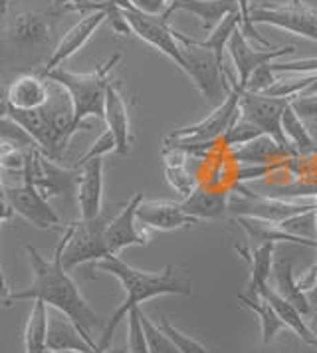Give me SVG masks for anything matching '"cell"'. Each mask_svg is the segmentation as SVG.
<instances>
[{
  "instance_id": "6da1fadb",
  "label": "cell",
  "mask_w": 317,
  "mask_h": 353,
  "mask_svg": "<svg viewBox=\"0 0 317 353\" xmlns=\"http://www.w3.org/2000/svg\"><path fill=\"white\" fill-rule=\"evenodd\" d=\"M70 234H72V226L68 223L63 226L62 239L58 242L54 256L50 260L42 256L34 246L26 244V252H28V260H30L32 272H34L32 284L26 288L16 290V292H8L6 302L8 305H12L14 302H22V300H32V302L42 300L48 307L62 312L74 321L78 325L79 334L95 352L97 341L94 339V330L99 327L101 318L95 314L94 307L85 302L76 282L70 278V274L62 264L63 248L70 241Z\"/></svg>"
},
{
  "instance_id": "7a4b0ae2",
  "label": "cell",
  "mask_w": 317,
  "mask_h": 353,
  "mask_svg": "<svg viewBox=\"0 0 317 353\" xmlns=\"http://www.w3.org/2000/svg\"><path fill=\"white\" fill-rule=\"evenodd\" d=\"M92 266L101 272L115 276L125 290V302L117 307V312L105 323L103 334L97 341L95 353L105 352L108 347H111V337H113L115 327L123 318H127V314L133 307H139L143 302L158 298V296H190L192 294V282L187 276L178 272L173 264H167L158 272H145V270L129 266L125 260H121L117 254H110L97 260Z\"/></svg>"
},
{
  "instance_id": "3957f363",
  "label": "cell",
  "mask_w": 317,
  "mask_h": 353,
  "mask_svg": "<svg viewBox=\"0 0 317 353\" xmlns=\"http://www.w3.org/2000/svg\"><path fill=\"white\" fill-rule=\"evenodd\" d=\"M121 54L111 56L105 64H99L90 74H76L68 72L63 68H56L52 72L44 74L42 78L50 81H56L68 90V94L74 101V112H76V125L78 129L83 125L85 117H103L105 113V96L110 88V74L115 65L119 64Z\"/></svg>"
},
{
  "instance_id": "277c9868",
  "label": "cell",
  "mask_w": 317,
  "mask_h": 353,
  "mask_svg": "<svg viewBox=\"0 0 317 353\" xmlns=\"http://www.w3.org/2000/svg\"><path fill=\"white\" fill-rule=\"evenodd\" d=\"M226 76H228V81L232 88H230V94L221 101V105L203 121L171 131L163 141V149H181L190 155L201 153L208 145L212 147V143L218 137H222L226 133V129L236 121L240 117V96H242L244 88L230 76V72H226Z\"/></svg>"
},
{
  "instance_id": "5b68a950",
  "label": "cell",
  "mask_w": 317,
  "mask_h": 353,
  "mask_svg": "<svg viewBox=\"0 0 317 353\" xmlns=\"http://www.w3.org/2000/svg\"><path fill=\"white\" fill-rule=\"evenodd\" d=\"M176 40L181 42V54H183V72L196 85V90L210 101L224 99L230 94V81L226 76V68L218 62L214 52L196 46L189 42V36L183 32H174Z\"/></svg>"
},
{
  "instance_id": "8992f818",
  "label": "cell",
  "mask_w": 317,
  "mask_h": 353,
  "mask_svg": "<svg viewBox=\"0 0 317 353\" xmlns=\"http://www.w3.org/2000/svg\"><path fill=\"white\" fill-rule=\"evenodd\" d=\"M119 4V8L125 14L127 24L131 28V32L139 36L143 42L151 44L153 48H157L161 54H165L167 58H171L178 68H183V54H181V42L174 36L173 26L169 24V20L173 17V12L167 8L163 14H145L141 10L133 8L129 4V0H115Z\"/></svg>"
},
{
  "instance_id": "52a82bcc",
  "label": "cell",
  "mask_w": 317,
  "mask_h": 353,
  "mask_svg": "<svg viewBox=\"0 0 317 353\" xmlns=\"http://www.w3.org/2000/svg\"><path fill=\"white\" fill-rule=\"evenodd\" d=\"M236 191L238 193L230 194V205H228L230 219L250 216V219L268 221L274 225H284L294 216L316 210V203H292L274 196H260L240 185L236 187Z\"/></svg>"
},
{
  "instance_id": "ba28073f",
  "label": "cell",
  "mask_w": 317,
  "mask_h": 353,
  "mask_svg": "<svg viewBox=\"0 0 317 353\" xmlns=\"http://www.w3.org/2000/svg\"><path fill=\"white\" fill-rule=\"evenodd\" d=\"M110 219L111 216H105L101 212L97 219H92V221L79 219L76 223H70L72 234L62 254V264L68 272L74 270L76 266L88 264V262L95 264L97 260L110 256V250L105 244V228H108Z\"/></svg>"
},
{
  "instance_id": "9c48e42d",
  "label": "cell",
  "mask_w": 317,
  "mask_h": 353,
  "mask_svg": "<svg viewBox=\"0 0 317 353\" xmlns=\"http://www.w3.org/2000/svg\"><path fill=\"white\" fill-rule=\"evenodd\" d=\"M250 20L252 24H269L317 42V10L301 0L252 6Z\"/></svg>"
},
{
  "instance_id": "30bf717a",
  "label": "cell",
  "mask_w": 317,
  "mask_h": 353,
  "mask_svg": "<svg viewBox=\"0 0 317 353\" xmlns=\"http://www.w3.org/2000/svg\"><path fill=\"white\" fill-rule=\"evenodd\" d=\"M292 99L294 97H272L266 94H250L244 90L240 96V115L252 121L254 125H258L264 131V135L272 137L282 147L294 149V145L285 137L284 123H282L285 108L292 103Z\"/></svg>"
},
{
  "instance_id": "8fae6325",
  "label": "cell",
  "mask_w": 317,
  "mask_h": 353,
  "mask_svg": "<svg viewBox=\"0 0 317 353\" xmlns=\"http://www.w3.org/2000/svg\"><path fill=\"white\" fill-rule=\"evenodd\" d=\"M4 199L12 207L14 214H20L32 226H36L40 230L63 232L65 223H62L60 214L54 210L46 196L36 187H32L24 181L20 185H8V187H4Z\"/></svg>"
},
{
  "instance_id": "7c38bea8",
  "label": "cell",
  "mask_w": 317,
  "mask_h": 353,
  "mask_svg": "<svg viewBox=\"0 0 317 353\" xmlns=\"http://www.w3.org/2000/svg\"><path fill=\"white\" fill-rule=\"evenodd\" d=\"M60 14L54 10H26L8 18L6 36L8 42L20 50H46L54 40V26Z\"/></svg>"
},
{
  "instance_id": "4fadbf2b",
  "label": "cell",
  "mask_w": 317,
  "mask_h": 353,
  "mask_svg": "<svg viewBox=\"0 0 317 353\" xmlns=\"http://www.w3.org/2000/svg\"><path fill=\"white\" fill-rule=\"evenodd\" d=\"M143 193H135L115 216H111L105 228V244L110 254H119L129 246H147L149 234L137 221V209L141 205Z\"/></svg>"
},
{
  "instance_id": "5bb4252c",
  "label": "cell",
  "mask_w": 317,
  "mask_h": 353,
  "mask_svg": "<svg viewBox=\"0 0 317 353\" xmlns=\"http://www.w3.org/2000/svg\"><path fill=\"white\" fill-rule=\"evenodd\" d=\"M103 22H108V12L105 10H95V12L85 14L78 24H74L68 32L63 34V38L56 44V48L52 50L46 64L40 70V76H44L48 72L60 68L65 60H70L74 54H78Z\"/></svg>"
},
{
  "instance_id": "9a60e30c",
  "label": "cell",
  "mask_w": 317,
  "mask_h": 353,
  "mask_svg": "<svg viewBox=\"0 0 317 353\" xmlns=\"http://www.w3.org/2000/svg\"><path fill=\"white\" fill-rule=\"evenodd\" d=\"M228 52H230V56H232V60H234V65H236L238 83L244 88L256 68L269 64V62H274L276 58H282L285 54L296 52V46H294V44H287V46H282V48L256 50L254 46H250L248 38H246V36L242 34V30L238 28L236 32L232 34L230 42H228Z\"/></svg>"
},
{
  "instance_id": "2e32d148",
  "label": "cell",
  "mask_w": 317,
  "mask_h": 353,
  "mask_svg": "<svg viewBox=\"0 0 317 353\" xmlns=\"http://www.w3.org/2000/svg\"><path fill=\"white\" fill-rule=\"evenodd\" d=\"M137 221L145 230H161V232H171V230H181V228L201 225V221L192 219L190 214L185 212L181 203L145 201V199L137 209Z\"/></svg>"
},
{
  "instance_id": "e0dca14e",
  "label": "cell",
  "mask_w": 317,
  "mask_h": 353,
  "mask_svg": "<svg viewBox=\"0 0 317 353\" xmlns=\"http://www.w3.org/2000/svg\"><path fill=\"white\" fill-rule=\"evenodd\" d=\"M81 169V179L78 185L79 219L92 221L101 214L103 205V157L88 161Z\"/></svg>"
},
{
  "instance_id": "ac0fdd59",
  "label": "cell",
  "mask_w": 317,
  "mask_h": 353,
  "mask_svg": "<svg viewBox=\"0 0 317 353\" xmlns=\"http://www.w3.org/2000/svg\"><path fill=\"white\" fill-rule=\"evenodd\" d=\"M103 119L108 123V129L113 133L117 149L115 153L119 155H129L131 153V125H129V112H127L125 97L121 94L119 85L111 80L105 96V113Z\"/></svg>"
},
{
  "instance_id": "d6986e66",
  "label": "cell",
  "mask_w": 317,
  "mask_h": 353,
  "mask_svg": "<svg viewBox=\"0 0 317 353\" xmlns=\"http://www.w3.org/2000/svg\"><path fill=\"white\" fill-rule=\"evenodd\" d=\"M183 209L196 221H226L230 219V194L226 191H210L205 187H196L192 193L181 201Z\"/></svg>"
},
{
  "instance_id": "ffe728a7",
  "label": "cell",
  "mask_w": 317,
  "mask_h": 353,
  "mask_svg": "<svg viewBox=\"0 0 317 353\" xmlns=\"http://www.w3.org/2000/svg\"><path fill=\"white\" fill-rule=\"evenodd\" d=\"M256 296H262V298L274 307V312L278 314V318L282 320V323H284L285 327H289L296 336L300 337L303 343H307V345H311V347H316L317 350V334L307 325L305 316L301 314L296 305L289 304L285 298H282L276 290L272 288V284L260 286V288L256 290ZM256 296H254V298H256Z\"/></svg>"
},
{
  "instance_id": "44dd1931",
  "label": "cell",
  "mask_w": 317,
  "mask_h": 353,
  "mask_svg": "<svg viewBox=\"0 0 317 353\" xmlns=\"http://www.w3.org/2000/svg\"><path fill=\"white\" fill-rule=\"evenodd\" d=\"M88 352L95 353L92 345L79 334L78 325L65 314L52 310L48 314V352Z\"/></svg>"
},
{
  "instance_id": "7402d4cb",
  "label": "cell",
  "mask_w": 317,
  "mask_h": 353,
  "mask_svg": "<svg viewBox=\"0 0 317 353\" xmlns=\"http://www.w3.org/2000/svg\"><path fill=\"white\" fill-rule=\"evenodd\" d=\"M272 274H274V286L272 288L276 290L282 298H285L289 304L296 305L305 318L311 316L314 307H311L305 292L300 288V284L294 276V260L287 256L284 250H278V256L274 258Z\"/></svg>"
},
{
  "instance_id": "603a6c76",
  "label": "cell",
  "mask_w": 317,
  "mask_h": 353,
  "mask_svg": "<svg viewBox=\"0 0 317 353\" xmlns=\"http://www.w3.org/2000/svg\"><path fill=\"white\" fill-rule=\"evenodd\" d=\"M48 101V80L40 74H22L6 90V103L14 110H40Z\"/></svg>"
},
{
  "instance_id": "cb8c5ba5",
  "label": "cell",
  "mask_w": 317,
  "mask_h": 353,
  "mask_svg": "<svg viewBox=\"0 0 317 353\" xmlns=\"http://www.w3.org/2000/svg\"><path fill=\"white\" fill-rule=\"evenodd\" d=\"M238 226L248 234V239L252 241V246L256 244H276V242H285V244H298V246H307V248H316V239H305V236H298L287 232L285 228L280 225H274L268 221H260V219H250V216H236L234 219Z\"/></svg>"
},
{
  "instance_id": "d4e9b609",
  "label": "cell",
  "mask_w": 317,
  "mask_h": 353,
  "mask_svg": "<svg viewBox=\"0 0 317 353\" xmlns=\"http://www.w3.org/2000/svg\"><path fill=\"white\" fill-rule=\"evenodd\" d=\"M169 10H185L201 18L203 28L210 30L224 18L238 12V0H169Z\"/></svg>"
},
{
  "instance_id": "484cf974",
  "label": "cell",
  "mask_w": 317,
  "mask_h": 353,
  "mask_svg": "<svg viewBox=\"0 0 317 353\" xmlns=\"http://www.w3.org/2000/svg\"><path fill=\"white\" fill-rule=\"evenodd\" d=\"M294 155H296L294 149H285L268 135H262V137L254 139L250 143L236 147V149L230 151L232 161L244 163V165H272L274 161L289 159Z\"/></svg>"
},
{
  "instance_id": "4316f807",
  "label": "cell",
  "mask_w": 317,
  "mask_h": 353,
  "mask_svg": "<svg viewBox=\"0 0 317 353\" xmlns=\"http://www.w3.org/2000/svg\"><path fill=\"white\" fill-rule=\"evenodd\" d=\"M234 250H236L240 256L244 258L248 264H250V284H248V294L256 296V290L260 286H266L269 284V276H272V268H274V244H256V246H240L234 244Z\"/></svg>"
},
{
  "instance_id": "83f0119b",
  "label": "cell",
  "mask_w": 317,
  "mask_h": 353,
  "mask_svg": "<svg viewBox=\"0 0 317 353\" xmlns=\"http://www.w3.org/2000/svg\"><path fill=\"white\" fill-rule=\"evenodd\" d=\"M190 153L181 149H163V159H165V179L167 183L178 193L181 199H187L196 187V176L187 169V157Z\"/></svg>"
},
{
  "instance_id": "f1b7e54d",
  "label": "cell",
  "mask_w": 317,
  "mask_h": 353,
  "mask_svg": "<svg viewBox=\"0 0 317 353\" xmlns=\"http://www.w3.org/2000/svg\"><path fill=\"white\" fill-rule=\"evenodd\" d=\"M32 312L24 327V350L26 353L48 352V305L42 300L32 302Z\"/></svg>"
},
{
  "instance_id": "f546056e",
  "label": "cell",
  "mask_w": 317,
  "mask_h": 353,
  "mask_svg": "<svg viewBox=\"0 0 317 353\" xmlns=\"http://www.w3.org/2000/svg\"><path fill=\"white\" fill-rule=\"evenodd\" d=\"M238 302L248 307L250 312L256 314V318L262 323V343L269 345L274 341V337L280 334V330H284L285 325L278 318V314L274 312V307L262 298V296H250V294H238Z\"/></svg>"
},
{
  "instance_id": "4dcf8cb0",
  "label": "cell",
  "mask_w": 317,
  "mask_h": 353,
  "mask_svg": "<svg viewBox=\"0 0 317 353\" xmlns=\"http://www.w3.org/2000/svg\"><path fill=\"white\" fill-rule=\"evenodd\" d=\"M238 28H240V12H232V14H228V17L224 18L218 26L212 28V32L208 34L206 40H196V38H190L189 36V42L214 52L218 62L224 65V50L228 48V42H230L232 34L236 32Z\"/></svg>"
},
{
  "instance_id": "1f68e13d",
  "label": "cell",
  "mask_w": 317,
  "mask_h": 353,
  "mask_svg": "<svg viewBox=\"0 0 317 353\" xmlns=\"http://www.w3.org/2000/svg\"><path fill=\"white\" fill-rule=\"evenodd\" d=\"M282 123H284L285 137L289 139V143L294 145V149H296L298 153H301V155L316 153L317 141L311 137V135H309V131H307V128H305V123H303L301 115L294 110V105H292V103L285 108Z\"/></svg>"
},
{
  "instance_id": "d6a6232c",
  "label": "cell",
  "mask_w": 317,
  "mask_h": 353,
  "mask_svg": "<svg viewBox=\"0 0 317 353\" xmlns=\"http://www.w3.org/2000/svg\"><path fill=\"white\" fill-rule=\"evenodd\" d=\"M262 135H264L262 129L258 128V125H254L252 121H248V119H244V117L240 115L236 121L226 129V133L222 135V141H224V145L232 151V149L250 143V141L262 137Z\"/></svg>"
},
{
  "instance_id": "836d02e7",
  "label": "cell",
  "mask_w": 317,
  "mask_h": 353,
  "mask_svg": "<svg viewBox=\"0 0 317 353\" xmlns=\"http://www.w3.org/2000/svg\"><path fill=\"white\" fill-rule=\"evenodd\" d=\"M139 318H141L143 330H145V336H147L149 353H181L176 350V345L171 341V337L167 336L157 323H153V321L149 320L141 307H139Z\"/></svg>"
},
{
  "instance_id": "e575fe53",
  "label": "cell",
  "mask_w": 317,
  "mask_h": 353,
  "mask_svg": "<svg viewBox=\"0 0 317 353\" xmlns=\"http://www.w3.org/2000/svg\"><path fill=\"white\" fill-rule=\"evenodd\" d=\"M157 325L167 334V336L171 337V341H173L174 345H176V350L181 353H214L212 350H208L206 345H203L201 341H196V339H192V337L185 336L183 332H178L176 327H174L173 323L169 321L167 316H163V314H158L157 316Z\"/></svg>"
},
{
  "instance_id": "d590c367",
  "label": "cell",
  "mask_w": 317,
  "mask_h": 353,
  "mask_svg": "<svg viewBox=\"0 0 317 353\" xmlns=\"http://www.w3.org/2000/svg\"><path fill=\"white\" fill-rule=\"evenodd\" d=\"M139 307H133L127 314V334H129L127 336V350H129V353H149L147 336H145L141 318H139Z\"/></svg>"
},
{
  "instance_id": "8d00e7d4",
  "label": "cell",
  "mask_w": 317,
  "mask_h": 353,
  "mask_svg": "<svg viewBox=\"0 0 317 353\" xmlns=\"http://www.w3.org/2000/svg\"><path fill=\"white\" fill-rule=\"evenodd\" d=\"M117 149V143H115V137H113V133H111L110 129H105L97 139H95L92 147L88 149V153L85 155H81L79 161L76 163V167H81V165H85L88 161L97 159V157H103V155H108V153H113Z\"/></svg>"
},
{
  "instance_id": "74e56055",
  "label": "cell",
  "mask_w": 317,
  "mask_h": 353,
  "mask_svg": "<svg viewBox=\"0 0 317 353\" xmlns=\"http://www.w3.org/2000/svg\"><path fill=\"white\" fill-rule=\"evenodd\" d=\"M272 64V62H269ZM264 64L260 65V68H256L252 72V76L248 78L246 81V85H244V90L246 92H250V94H266L269 88L276 83V78H274V70H272V65Z\"/></svg>"
},
{
  "instance_id": "f35d334b",
  "label": "cell",
  "mask_w": 317,
  "mask_h": 353,
  "mask_svg": "<svg viewBox=\"0 0 317 353\" xmlns=\"http://www.w3.org/2000/svg\"><path fill=\"white\" fill-rule=\"evenodd\" d=\"M274 72H292V74H317V58L296 60V62H272Z\"/></svg>"
},
{
  "instance_id": "ab89813d",
  "label": "cell",
  "mask_w": 317,
  "mask_h": 353,
  "mask_svg": "<svg viewBox=\"0 0 317 353\" xmlns=\"http://www.w3.org/2000/svg\"><path fill=\"white\" fill-rule=\"evenodd\" d=\"M129 4L145 14H163L169 8V0H129Z\"/></svg>"
},
{
  "instance_id": "60d3db41",
  "label": "cell",
  "mask_w": 317,
  "mask_h": 353,
  "mask_svg": "<svg viewBox=\"0 0 317 353\" xmlns=\"http://www.w3.org/2000/svg\"><path fill=\"white\" fill-rule=\"evenodd\" d=\"M269 171H272V165H242L236 171V181L244 183L250 179H260V176L268 175Z\"/></svg>"
},
{
  "instance_id": "b9f144b4",
  "label": "cell",
  "mask_w": 317,
  "mask_h": 353,
  "mask_svg": "<svg viewBox=\"0 0 317 353\" xmlns=\"http://www.w3.org/2000/svg\"><path fill=\"white\" fill-rule=\"evenodd\" d=\"M12 214H14L12 207L6 203L4 196H0V225L6 223V221H10ZM6 296H8V288H6V280H4V272H2V264H0V298L6 300ZM6 304H8V302H6Z\"/></svg>"
},
{
  "instance_id": "7bdbcfd3",
  "label": "cell",
  "mask_w": 317,
  "mask_h": 353,
  "mask_svg": "<svg viewBox=\"0 0 317 353\" xmlns=\"http://www.w3.org/2000/svg\"><path fill=\"white\" fill-rule=\"evenodd\" d=\"M298 284H300V288L303 292H307V290H314L317 286V258L316 262H314V266L307 270L305 274H301V278L298 280Z\"/></svg>"
},
{
  "instance_id": "ee69618b",
  "label": "cell",
  "mask_w": 317,
  "mask_h": 353,
  "mask_svg": "<svg viewBox=\"0 0 317 353\" xmlns=\"http://www.w3.org/2000/svg\"><path fill=\"white\" fill-rule=\"evenodd\" d=\"M78 2H81V0H52V8L50 10H54L58 14H63V12H70V8L74 4H78Z\"/></svg>"
},
{
  "instance_id": "f6af8a7d",
  "label": "cell",
  "mask_w": 317,
  "mask_h": 353,
  "mask_svg": "<svg viewBox=\"0 0 317 353\" xmlns=\"http://www.w3.org/2000/svg\"><path fill=\"white\" fill-rule=\"evenodd\" d=\"M6 2H8V0H0V17H2L4 10H6ZM4 108H6V90L0 85V113L4 112Z\"/></svg>"
},
{
  "instance_id": "bcb514c9",
  "label": "cell",
  "mask_w": 317,
  "mask_h": 353,
  "mask_svg": "<svg viewBox=\"0 0 317 353\" xmlns=\"http://www.w3.org/2000/svg\"><path fill=\"white\" fill-rule=\"evenodd\" d=\"M101 353H129V350H127V345L125 347H117V350H115V347H108L105 352Z\"/></svg>"
},
{
  "instance_id": "7dc6e473",
  "label": "cell",
  "mask_w": 317,
  "mask_h": 353,
  "mask_svg": "<svg viewBox=\"0 0 317 353\" xmlns=\"http://www.w3.org/2000/svg\"><path fill=\"white\" fill-rule=\"evenodd\" d=\"M50 353H88V352H74V350H70V352H50Z\"/></svg>"
},
{
  "instance_id": "c3c4849f",
  "label": "cell",
  "mask_w": 317,
  "mask_h": 353,
  "mask_svg": "<svg viewBox=\"0 0 317 353\" xmlns=\"http://www.w3.org/2000/svg\"><path fill=\"white\" fill-rule=\"evenodd\" d=\"M316 320H317V312H316Z\"/></svg>"
},
{
  "instance_id": "681fc988",
  "label": "cell",
  "mask_w": 317,
  "mask_h": 353,
  "mask_svg": "<svg viewBox=\"0 0 317 353\" xmlns=\"http://www.w3.org/2000/svg\"><path fill=\"white\" fill-rule=\"evenodd\" d=\"M316 312H317V304H316Z\"/></svg>"
}]
</instances>
